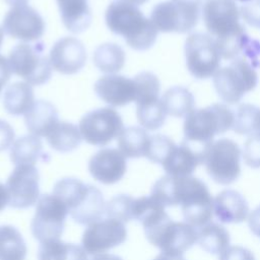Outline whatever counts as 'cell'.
Instances as JSON below:
<instances>
[{"label": "cell", "mask_w": 260, "mask_h": 260, "mask_svg": "<svg viewBox=\"0 0 260 260\" xmlns=\"http://www.w3.org/2000/svg\"><path fill=\"white\" fill-rule=\"evenodd\" d=\"M202 17L209 35L214 38L220 56L234 60L244 48L245 27L239 22L240 10L236 0H204Z\"/></svg>", "instance_id": "1"}, {"label": "cell", "mask_w": 260, "mask_h": 260, "mask_svg": "<svg viewBox=\"0 0 260 260\" xmlns=\"http://www.w3.org/2000/svg\"><path fill=\"white\" fill-rule=\"evenodd\" d=\"M234 119V112L222 104L194 109L185 117L183 142L198 153L204 162L206 152L213 142L214 136L232 129Z\"/></svg>", "instance_id": "2"}, {"label": "cell", "mask_w": 260, "mask_h": 260, "mask_svg": "<svg viewBox=\"0 0 260 260\" xmlns=\"http://www.w3.org/2000/svg\"><path fill=\"white\" fill-rule=\"evenodd\" d=\"M105 19L110 30L122 36L127 45L136 51L148 50L156 41V27L135 5L113 1L106 10Z\"/></svg>", "instance_id": "3"}, {"label": "cell", "mask_w": 260, "mask_h": 260, "mask_svg": "<svg viewBox=\"0 0 260 260\" xmlns=\"http://www.w3.org/2000/svg\"><path fill=\"white\" fill-rule=\"evenodd\" d=\"M53 194L66 205L72 219L79 224L89 225L105 213L106 203L102 192L76 178L59 180L53 188Z\"/></svg>", "instance_id": "4"}, {"label": "cell", "mask_w": 260, "mask_h": 260, "mask_svg": "<svg viewBox=\"0 0 260 260\" xmlns=\"http://www.w3.org/2000/svg\"><path fill=\"white\" fill-rule=\"evenodd\" d=\"M175 202L181 205L186 222L194 228H202L212 218L213 199L207 186L198 178L177 177Z\"/></svg>", "instance_id": "5"}, {"label": "cell", "mask_w": 260, "mask_h": 260, "mask_svg": "<svg viewBox=\"0 0 260 260\" xmlns=\"http://www.w3.org/2000/svg\"><path fill=\"white\" fill-rule=\"evenodd\" d=\"M202 0H168L151 10L150 20L161 32L184 34L193 29L199 20Z\"/></svg>", "instance_id": "6"}, {"label": "cell", "mask_w": 260, "mask_h": 260, "mask_svg": "<svg viewBox=\"0 0 260 260\" xmlns=\"http://www.w3.org/2000/svg\"><path fill=\"white\" fill-rule=\"evenodd\" d=\"M8 63L11 72L30 85H42L52 76L50 60L44 54V44H16L10 51Z\"/></svg>", "instance_id": "7"}, {"label": "cell", "mask_w": 260, "mask_h": 260, "mask_svg": "<svg viewBox=\"0 0 260 260\" xmlns=\"http://www.w3.org/2000/svg\"><path fill=\"white\" fill-rule=\"evenodd\" d=\"M148 242L158 248L161 253L182 256L198 240V231L187 222L174 221L169 215L152 226L145 229Z\"/></svg>", "instance_id": "8"}, {"label": "cell", "mask_w": 260, "mask_h": 260, "mask_svg": "<svg viewBox=\"0 0 260 260\" xmlns=\"http://www.w3.org/2000/svg\"><path fill=\"white\" fill-rule=\"evenodd\" d=\"M257 82V72L242 58L234 59L230 65L219 68L213 75L218 96L231 105L239 103L246 92L255 88Z\"/></svg>", "instance_id": "9"}, {"label": "cell", "mask_w": 260, "mask_h": 260, "mask_svg": "<svg viewBox=\"0 0 260 260\" xmlns=\"http://www.w3.org/2000/svg\"><path fill=\"white\" fill-rule=\"evenodd\" d=\"M185 59L188 71L197 79H206L219 69L220 53L213 37L195 32L185 42Z\"/></svg>", "instance_id": "10"}, {"label": "cell", "mask_w": 260, "mask_h": 260, "mask_svg": "<svg viewBox=\"0 0 260 260\" xmlns=\"http://www.w3.org/2000/svg\"><path fill=\"white\" fill-rule=\"evenodd\" d=\"M241 149L232 139L221 138L209 146L204 165L209 177L217 184L230 185L241 174Z\"/></svg>", "instance_id": "11"}, {"label": "cell", "mask_w": 260, "mask_h": 260, "mask_svg": "<svg viewBox=\"0 0 260 260\" xmlns=\"http://www.w3.org/2000/svg\"><path fill=\"white\" fill-rule=\"evenodd\" d=\"M68 209L66 205L54 194L42 195L36 207L31 220V233L35 239L44 243L58 240L63 233Z\"/></svg>", "instance_id": "12"}, {"label": "cell", "mask_w": 260, "mask_h": 260, "mask_svg": "<svg viewBox=\"0 0 260 260\" xmlns=\"http://www.w3.org/2000/svg\"><path fill=\"white\" fill-rule=\"evenodd\" d=\"M79 131L85 142L104 146L123 130L120 114L112 108H100L85 114L79 122Z\"/></svg>", "instance_id": "13"}, {"label": "cell", "mask_w": 260, "mask_h": 260, "mask_svg": "<svg viewBox=\"0 0 260 260\" xmlns=\"http://www.w3.org/2000/svg\"><path fill=\"white\" fill-rule=\"evenodd\" d=\"M40 175L35 166H16L6 181L8 205L13 208L32 206L40 196Z\"/></svg>", "instance_id": "14"}, {"label": "cell", "mask_w": 260, "mask_h": 260, "mask_svg": "<svg viewBox=\"0 0 260 260\" xmlns=\"http://www.w3.org/2000/svg\"><path fill=\"white\" fill-rule=\"evenodd\" d=\"M127 230L122 221L104 218L89 224L82 236V247L87 254H102L126 241Z\"/></svg>", "instance_id": "15"}, {"label": "cell", "mask_w": 260, "mask_h": 260, "mask_svg": "<svg viewBox=\"0 0 260 260\" xmlns=\"http://www.w3.org/2000/svg\"><path fill=\"white\" fill-rule=\"evenodd\" d=\"M3 31L13 39L24 42L40 40L45 31V21L30 6L20 5L10 8L2 22Z\"/></svg>", "instance_id": "16"}, {"label": "cell", "mask_w": 260, "mask_h": 260, "mask_svg": "<svg viewBox=\"0 0 260 260\" xmlns=\"http://www.w3.org/2000/svg\"><path fill=\"white\" fill-rule=\"evenodd\" d=\"M86 57L85 47L79 40L65 37L53 45L49 60L54 70L62 74H75L84 67Z\"/></svg>", "instance_id": "17"}, {"label": "cell", "mask_w": 260, "mask_h": 260, "mask_svg": "<svg viewBox=\"0 0 260 260\" xmlns=\"http://www.w3.org/2000/svg\"><path fill=\"white\" fill-rule=\"evenodd\" d=\"M127 170L126 156L117 148H103L88 161V171L92 178L105 185L119 182Z\"/></svg>", "instance_id": "18"}, {"label": "cell", "mask_w": 260, "mask_h": 260, "mask_svg": "<svg viewBox=\"0 0 260 260\" xmlns=\"http://www.w3.org/2000/svg\"><path fill=\"white\" fill-rule=\"evenodd\" d=\"M96 95L113 107H124L135 102L133 79L118 74H108L99 78L93 86Z\"/></svg>", "instance_id": "19"}, {"label": "cell", "mask_w": 260, "mask_h": 260, "mask_svg": "<svg viewBox=\"0 0 260 260\" xmlns=\"http://www.w3.org/2000/svg\"><path fill=\"white\" fill-rule=\"evenodd\" d=\"M213 212L222 223H239L247 218L249 205L240 192L226 189L213 199Z\"/></svg>", "instance_id": "20"}, {"label": "cell", "mask_w": 260, "mask_h": 260, "mask_svg": "<svg viewBox=\"0 0 260 260\" xmlns=\"http://www.w3.org/2000/svg\"><path fill=\"white\" fill-rule=\"evenodd\" d=\"M201 164H203L201 156L182 141L180 145L176 144L170 151L161 166L169 176L187 177L191 176Z\"/></svg>", "instance_id": "21"}, {"label": "cell", "mask_w": 260, "mask_h": 260, "mask_svg": "<svg viewBox=\"0 0 260 260\" xmlns=\"http://www.w3.org/2000/svg\"><path fill=\"white\" fill-rule=\"evenodd\" d=\"M58 113L50 102L39 100L24 114V123L28 132L38 137H46L58 123Z\"/></svg>", "instance_id": "22"}, {"label": "cell", "mask_w": 260, "mask_h": 260, "mask_svg": "<svg viewBox=\"0 0 260 260\" xmlns=\"http://www.w3.org/2000/svg\"><path fill=\"white\" fill-rule=\"evenodd\" d=\"M60 15L63 24L73 34L84 31L91 23V13L86 0H60Z\"/></svg>", "instance_id": "23"}, {"label": "cell", "mask_w": 260, "mask_h": 260, "mask_svg": "<svg viewBox=\"0 0 260 260\" xmlns=\"http://www.w3.org/2000/svg\"><path fill=\"white\" fill-rule=\"evenodd\" d=\"M34 103V89L27 82H13L4 91L3 106L10 115L19 116L25 114Z\"/></svg>", "instance_id": "24"}, {"label": "cell", "mask_w": 260, "mask_h": 260, "mask_svg": "<svg viewBox=\"0 0 260 260\" xmlns=\"http://www.w3.org/2000/svg\"><path fill=\"white\" fill-rule=\"evenodd\" d=\"M86 254L83 247L58 239L41 243L38 260H87Z\"/></svg>", "instance_id": "25"}, {"label": "cell", "mask_w": 260, "mask_h": 260, "mask_svg": "<svg viewBox=\"0 0 260 260\" xmlns=\"http://www.w3.org/2000/svg\"><path fill=\"white\" fill-rule=\"evenodd\" d=\"M117 138L119 150L126 157L138 158L145 156L150 136L142 127L130 126L124 128Z\"/></svg>", "instance_id": "26"}, {"label": "cell", "mask_w": 260, "mask_h": 260, "mask_svg": "<svg viewBox=\"0 0 260 260\" xmlns=\"http://www.w3.org/2000/svg\"><path fill=\"white\" fill-rule=\"evenodd\" d=\"M167 115L176 118L187 117L195 106L194 95L183 86H173L166 90L160 99Z\"/></svg>", "instance_id": "27"}, {"label": "cell", "mask_w": 260, "mask_h": 260, "mask_svg": "<svg viewBox=\"0 0 260 260\" xmlns=\"http://www.w3.org/2000/svg\"><path fill=\"white\" fill-rule=\"evenodd\" d=\"M46 138L53 149L59 152H69L79 146L82 137L76 125L69 122H58Z\"/></svg>", "instance_id": "28"}, {"label": "cell", "mask_w": 260, "mask_h": 260, "mask_svg": "<svg viewBox=\"0 0 260 260\" xmlns=\"http://www.w3.org/2000/svg\"><path fill=\"white\" fill-rule=\"evenodd\" d=\"M9 154L15 166H34L43 155L42 141L36 135L22 136L13 142Z\"/></svg>", "instance_id": "29"}, {"label": "cell", "mask_w": 260, "mask_h": 260, "mask_svg": "<svg viewBox=\"0 0 260 260\" xmlns=\"http://www.w3.org/2000/svg\"><path fill=\"white\" fill-rule=\"evenodd\" d=\"M125 52L121 46L114 43L100 45L93 52L92 61L94 66L106 73H116L125 64Z\"/></svg>", "instance_id": "30"}, {"label": "cell", "mask_w": 260, "mask_h": 260, "mask_svg": "<svg viewBox=\"0 0 260 260\" xmlns=\"http://www.w3.org/2000/svg\"><path fill=\"white\" fill-rule=\"evenodd\" d=\"M198 245L210 254H220L230 247V234L221 224L208 222L198 231Z\"/></svg>", "instance_id": "31"}, {"label": "cell", "mask_w": 260, "mask_h": 260, "mask_svg": "<svg viewBox=\"0 0 260 260\" xmlns=\"http://www.w3.org/2000/svg\"><path fill=\"white\" fill-rule=\"evenodd\" d=\"M26 245L21 234L12 225H0V260H24Z\"/></svg>", "instance_id": "32"}, {"label": "cell", "mask_w": 260, "mask_h": 260, "mask_svg": "<svg viewBox=\"0 0 260 260\" xmlns=\"http://www.w3.org/2000/svg\"><path fill=\"white\" fill-rule=\"evenodd\" d=\"M132 215L133 219L139 221L143 230H145L158 222L168 214L165 211V206L151 196H141L134 199Z\"/></svg>", "instance_id": "33"}, {"label": "cell", "mask_w": 260, "mask_h": 260, "mask_svg": "<svg viewBox=\"0 0 260 260\" xmlns=\"http://www.w3.org/2000/svg\"><path fill=\"white\" fill-rule=\"evenodd\" d=\"M136 116L142 128L150 131L159 129L166 120L167 113L159 99L136 104Z\"/></svg>", "instance_id": "34"}, {"label": "cell", "mask_w": 260, "mask_h": 260, "mask_svg": "<svg viewBox=\"0 0 260 260\" xmlns=\"http://www.w3.org/2000/svg\"><path fill=\"white\" fill-rule=\"evenodd\" d=\"M259 108L250 104H242L235 114L233 130L240 135H252L257 132Z\"/></svg>", "instance_id": "35"}, {"label": "cell", "mask_w": 260, "mask_h": 260, "mask_svg": "<svg viewBox=\"0 0 260 260\" xmlns=\"http://www.w3.org/2000/svg\"><path fill=\"white\" fill-rule=\"evenodd\" d=\"M135 83V103L158 99L160 84L158 78L150 72H141L134 78Z\"/></svg>", "instance_id": "36"}, {"label": "cell", "mask_w": 260, "mask_h": 260, "mask_svg": "<svg viewBox=\"0 0 260 260\" xmlns=\"http://www.w3.org/2000/svg\"><path fill=\"white\" fill-rule=\"evenodd\" d=\"M133 202L134 198L129 195H117L106 203L105 214L109 218H114L122 222H128L133 219Z\"/></svg>", "instance_id": "37"}, {"label": "cell", "mask_w": 260, "mask_h": 260, "mask_svg": "<svg viewBox=\"0 0 260 260\" xmlns=\"http://www.w3.org/2000/svg\"><path fill=\"white\" fill-rule=\"evenodd\" d=\"M176 146V143L168 136L155 134L150 136L145 157L155 164H162L170 151Z\"/></svg>", "instance_id": "38"}, {"label": "cell", "mask_w": 260, "mask_h": 260, "mask_svg": "<svg viewBox=\"0 0 260 260\" xmlns=\"http://www.w3.org/2000/svg\"><path fill=\"white\" fill-rule=\"evenodd\" d=\"M243 158L247 166L253 169L260 168V132L248 137L244 144Z\"/></svg>", "instance_id": "39"}, {"label": "cell", "mask_w": 260, "mask_h": 260, "mask_svg": "<svg viewBox=\"0 0 260 260\" xmlns=\"http://www.w3.org/2000/svg\"><path fill=\"white\" fill-rule=\"evenodd\" d=\"M239 10L249 25L260 28V0H241Z\"/></svg>", "instance_id": "40"}, {"label": "cell", "mask_w": 260, "mask_h": 260, "mask_svg": "<svg viewBox=\"0 0 260 260\" xmlns=\"http://www.w3.org/2000/svg\"><path fill=\"white\" fill-rule=\"evenodd\" d=\"M219 260H255V256L245 247L231 246L219 254Z\"/></svg>", "instance_id": "41"}, {"label": "cell", "mask_w": 260, "mask_h": 260, "mask_svg": "<svg viewBox=\"0 0 260 260\" xmlns=\"http://www.w3.org/2000/svg\"><path fill=\"white\" fill-rule=\"evenodd\" d=\"M14 130L6 121L0 119V152L9 148L14 142Z\"/></svg>", "instance_id": "42"}, {"label": "cell", "mask_w": 260, "mask_h": 260, "mask_svg": "<svg viewBox=\"0 0 260 260\" xmlns=\"http://www.w3.org/2000/svg\"><path fill=\"white\" fill-rule=\"evenodd\" d=\"M11 75V69L8 63V60L0 55V93L2 91V88L7 83Z\"/></svg>", "instance_id": "43"}, {"label": "cell", "mask_w": 260, "mask_h": 260, "mask_svg": "<svg viewBox=\"0 0 260 260\" xmlns=\"http://www.w3.org/2000/svg\"><path fill=\"white\" fill-rule=\"evenodd\" d=\"M248 224L251 232L260 238V205L256 207L249 215Z\"/></svg>", "instance_id": "44"}, {"label": "cell", "mask_w": 260, "mask_h": 260, "mask_svg": "<svg viewBox=\"0 0 260 260\" xmlns=\"http://www.w3.org/2000/svg\"><path fill=\"white\" fill-rule=\"evenodd\" d=\"M8 205V193L6 187L0 183V211H2Z\"/></svg>", "instance_id": "45"}, {"label": "cell", "mask_w": 260, "mask_h": 260, "mask_svg": "<svg viewBox=\"0 0 260 260\" xmlns=\"http://www.w3.org/2000/svg\"><path fill=\"white\" fill-rule=\"evenodd\" d=\"M91 260H123L120 256L114 255V254H107V253H102L95 255Z\"/></svg>", "instance_id": "46"}, {"label": "cell", "mask_w": 260, "mask_h": 260, "mask_svg": "<svg viewBox=\"0 0 260 260\" xmlns=\"http://www.w3.org/2000/svg\"><path fill=\"white\" fill-rule=\"evenodd\" d=\"M153 260H185V259L183 256H173V255L160 253Z\"/></svg>", "instance_id": "47"}, {"label": "cell", "mask_w": 260, "mask_h": 260, "mask_svg": "<svg viewBox=\"0 0 260 260\" xmlns=\"http://www.w3.org/2000/svg\"><path fill=\"white\" fill-rule=\"evenodd\" d=\"M8 5L14 7V6H20V5H26L28 0H4Z\"/></svg>", "instance_id": "48"}, {"label": "cell", "mask_w": 260, "mask_h": 260, "mask_svg": "<svg viewBox=\"0 0 260 260\" xmlns=\"http://www.w3.org/2000/svg\"><path fill=\"white\" fill-rule=\"evenodd\" d=\"M118 1H122V2H126V3H129V4H132V5H135V6H138V5H142L144 4L145 2H147L148 0H118Z\"/></svg>", "instance_id": "49"}, {"label": "cell", "mask_w": 260, "mask_h": 260, "mask_svg": "<svg viewBox=\"0 0 260 260\" xmlns=\"http://www.w3.org/2000/svg\"><path fill=\"white\" fill-rule=\"evenodd\" d=\"M3 37H4V31H3L2 27H0V47H1L2 42H3Z\"/></svg>", "instance_id": "50"}, {"label": "cell", "mask_w": 260, "mask_h": 260, "mask_svg": "<svg viewBox=\"0 0 260 260\" xmlns=\"http://www.w3.org/2000/svg\"><path fill=\"white\" fill-rule=\"evenodd\" d=\"M257 132H260V109L258 112V123H257Z\"/></svg>", "instance_id": "51"}, {"label": "cell", "mask_w": 260, "mask_h": 260, "mask_svg": "<svg viewBox=\"0 0 260 260\" xmlns=\"http://www.w3.org/2000/svg\"><path fill=\"white\" fill-rule=\"evenodd\" d=\"M57 1H60V0H57Z\"/></svg>", "instance_id": "52"}]
</instances>
